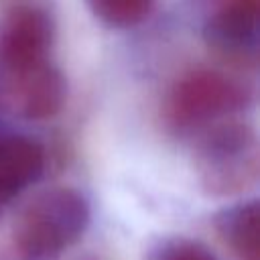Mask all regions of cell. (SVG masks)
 Masks as SVG:
<instances>
[{
    "instance_id": "6da1fadb",
    "label": "cell",
    "mask_w": 260,
    "mask_h": 260,
    "mask_svg": "<svg viewBox=\"0 0 260 260\" xmlns=\"http://www.w3.org/2000/svg\"><path fill=\"white\" fill-rule=\"evenodd\" d=\"M87 223L89 205L81 193L49 189L20 213L14 228L16 252L22 260H57L83 236Z\"/></svg>"
},
{
    "instance_id": "7a4b0ae2",
    "label": "cell",
    "mask_w": 260,
    "mask_h": 260,
    "mask_svg": "<svg viewBox=\"0 0 260 260\" xmlns=\"http://www.w3.org/2000/svg\"><path fill=\"white\" fill-rule=\"evenodd\" d=\"M195 173L201 189L213 197L242 193L258 179L256 132L234 118L211 124L199 132Z\"/></svg>"
},
{
    "instance_id": "3957f363",
    "label": "cell",
    "mask_w": 260,
    "mask_h": 260,
    "mask_svg": "<svg viewBox=\"0 0 260 260\" xmlns=\"http://www.w3.org/2000/svg\"><path fill=\"white\" fill-rule=\"evenodd\" d=\"M250 102L248 87L215 69H195L175 81L165 100V120L177 132H201L234 118Z\"/></svg>"
},
{
    "instance_id": "277c9868",
    "label": "cell",
    "mask_w": 260,
    "mask_h": 260,
    "mask_svg": "<svg viewBox=\"0 0 260 260\" xmlns=\"http://www.w3.org/2000/svg\"><path fill=\"white\" fill-rule=\"evenodd\" d=\"M67 100V81L49 61L26 67L0 69V102L24 120H49L61 112Z\"/></svg>"
},
{
    "instance_id": "5b68a950",
    "label": "cell",
    "mask_w": 260,
    "mask_h": 260,
    "mask_svg": "<svg viewBox=\"0 0 260 260\" xmlns=\"http://www.w3.org/2000/svg\"><path fill=\"white\" fill-rule=\"evenodd\" d=\"M260 0H211L203 35L232 61H254L260 39Z\"/></svg>"
},
{
    "instance_id": "8992f818",
    "label": "cell",
    "mask_w": 260,
    "mask_h": 260,
    "mask_svg": "<svg viewBox=\"0 0 260 260\" xmlns=\"http://www.w3.org/2000/svg\"><path fill=\"white\" fill-rule=\"evenodd\" d=\"M51 43V16L32 2H18L0 26V69L26 67L49 59Z\"/></svg>"
},
{
    "instance_id": "52a82bcc",
    "label": "cell",
    "mask_w": 260,
    "mask_h": 260,
    "mask_svg": "<svg viewBox=\"0 0 260 260\" xmlns=\"http://www.w3.org/2000/svg\"><path fill=\"white\" fill-rule=\"evenodd\" d=\"M45 169L43 146L22 134H0V209L39 181Z\"/></svg>"
},
{
    "instance_id": "ba28073f",
    "label": "cell",
    "mask_w": 260,
    "mask_h": 260,
    "mask_svg": "<svg viewBox=\"0 0 260 260\" xmlns=\"http://www.w3.org/2000/svg\"><path fill=\"white\" fill-rule=\"evenodd\" d=\"M258 201L232 205L215 217L219 238L240 260H258Z\"/></svg>"
},
{
    "instance_id": "9c48e42d",
    "label": "cell",
    "mask_w": 260,
    "mask_h": 260,
    "mask_svg": "<svg viewBox=\"0 0 260 260\" xmlns=\"http://www.w3.org/2000/svg\"><path fill=\"white\" fill-rule=\"evenodd\" d=\"M95 18L112 28H130L148 18L154 0H87Z\"/></svg>"
},
{
    "instance_id": "30bf717a",
    "label": "cell",
    "mask_w": 260,
    "mask_h": 260,
    "mask_svg": "<svg viewBox=\"0 0 260 260\" xmlns=\"http://www.w3.org/2000/svg\"><path fill=\"white\" fill-rule=\"evenodd\" d=\"M156 260H217L203 244L191 242V240H179L169 244Z\"/></svg>"
}]
</instances>
